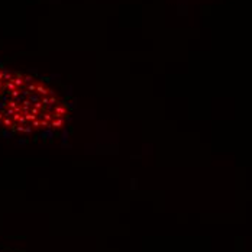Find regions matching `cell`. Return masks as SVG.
<instances>
[{
  "mask_svg": "<svg viewBox=\"0 0 252 252\" xmlns=\"http://www.w3.org/2000/svg\"><path fill=\"white\" fill-rule=\"evenodd\" d=\"M68 107L48 83L0 64V128L16 135L45 136L65 128Z\"/></svg>",
  "mask_w": 252,
  "mask_h": 252,
  "instance_id": "6da1fadb",
  "label": "cell"
}]
</instances>
